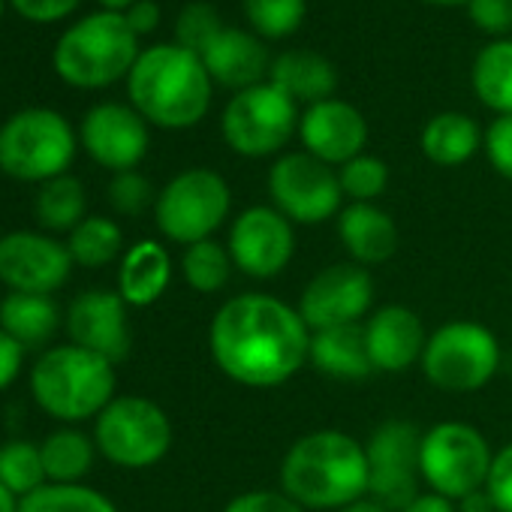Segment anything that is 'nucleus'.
Listing matches in <instances>:
<instances>
[{
	"instance_id": "f257e3e1",
	"label": "nucleus",
	"mask_w": 512,
	"mask_h": 512,
	"mask_svg": "<svg viewBox=\"0 0 512 512\" xmlns=\"http://www.w3.org/2000/svg\"><path fill=\"white\" fill-rule=\"evenodd\" d=\"M208 347L217 368L253 389L287 383L311 356V329L281 299L247 293L229 299L211 320Z\"/></svg>"
},
{
	"instance_id": "f03ea898",
	"label": "nucleus",
	"mask_w": 512,
	"mask_h": 512,
	"mask_svg": "<svg viewBox=\"0 0 512 512\" xmlns=\"http://www.w3.org/2000/svg\"><path fill=\"white\" fill-rule=\"evenodd\" d=\"M133 109L163 130H187L208 115L214 82L199 55L160 43L139 55L127 76Z\"/></svg>"
},
{
	"instance_id": "7ed1b4c3",
	"label": "nucleus",
	"mask_w": 512,
	"mask_h": 512,
	"mask_svg": "<svg viewBox=\"0 0 512 512\" xmlns=\"http://www.w3.org/2000/svg\"><path fill=\"white\" fill-rule=\"evenodd\" d=\"M281 485L299 506L344 509L368 491L365 446L344 431L305 434L284 455Z\"/></svg>"
},
{
	"instance_id": "20e7f679",
	"label": "nucleus",
	"mask_w": 512,
	"mask_h": 512,
	"mask_svg": "<svg viewBox=\"0 0 512 512\" xmlns=\"http://www.w3.org/2000/svg\"><path fill=\"white\" fill-rule=\"evenodd\" d=\"M139 37L124 13H91L79 19L52 52L55 73L73 88H106L130 76L139 61Z\"/></svg>"
},
{
	"instance_id": "39448f33",
	"label": "nucleus",
	"mask_w": 512,
	"mask_h": 512,
	"mask_svg": "<svg viewBox=\"0 0 512 512\" xmlns=\"http://www.w3.org/2000/svg\"><path fill=\"white\" fill-rule=\"evenodd\" d=\"M34 398L55 419H88L112 404L115 368L85 347H55L31 371Z\"/></svg>"
},
{
	"instance_id": "423d86ee",
	"label": "nucleus",
	"mask_w": 512,
	"mask_h": 512,
	"mask_svg": "<svg viewBox=\"0 0 512 512\" xmlns=\"http://www.w3.org/2000/svg\"><path fill=\"white\" fill-rule=\"evenodd\" d=\"M73 154L76 136L55 109H25L0 127V169L19 181H52Z\"/></svg>"
},
{
	"instance_id": "0eeeda50",
	"label": "nucleus",
	"mask_w": 512,
	"mask_h": 512,
	"mask_svg": "<svg viewBox=\"0 0 512 512\" xmlns=\"http://www.w3.org/2000/svg\"><path fill=\"white\" fill-rule=\"evenodd\" d=\"M299 106L272 82L232 94L220 130L226 145L241 157H272L299 133Z\"/></svg>"
},
{
	"instance_id": "6e6552de",
	"label": "nucleus",
	"mask_w": 512,
	"mask_h": 512,
	"mask_svg": "<svg viewBox=\"0 0 512 512\" xmlns=\"http://www.w3.org/2000/svg\"><path fill=\"white\" fill-rule=\"evenodd\" d=\"M491 461L494 455L473 425L440 422L422 434L419 473L437 494L449 500H461L464 494L485 488Z\"/></svg>"
},
{
	"instance_id": "1a4fd4ad",
	"label": "nucleus",
	"mask_w": 512,
	"mask_h": 512,
	"mask_svg": "<svg viewBox=\"0 0 512 512\" xmlns=\"http://www.w3.org/2000/svg\"><path fill=\"white\" fill-rule=\"evenodd\" d=\"M500 365L497 338L479 323H446L440 326L422 353L425 377L443 392H476Z\"/></svg>"
},
{
	"instance_id": "9d476101",
	"label": "nucleus",
	"mask_w": 512,
	"mask_h": 512,
	"mask_svg": "<svg viewBox=\"0 0 512 512\" xmlns=\"http://www.w3.org/2000/svg\"><path fill=\"white\" fill-rule=\"evenodd\" d=\"M229 202V184L214 169H187L163 187L154 214L166 238L190 247L211 238L226 220Z\"/></svg>"
},
{
	"instance_id": "9b49d317",
	"label": "nucleus",
	"mask_w": 512,
	"mask_h": 512,
	"mask_svg": "<svg viewBox=\"0 0 512 512\" xmlns=\"http://www.w3.org/2000/svg\"><path fill=\"white\" fill-rule=\"evenodd\" d=\"M97 443L118 467H151L169 452L172 425L148 398H115L97 419Z\"/></svg>"
},
{
	"instance_id": "f8f14e48",
	"label": "nucleus",
	"mask_w": 512,
	"mask_h": 512,
	"mask_svg": "<svg viewBox=\"0 0 512 512\" xmlns=\"http://www.w3.org/2000/svg\"><path fill=\"white\" fill-rule=\"evenodd\" d=\"M269 193L275 208L290 223H323L341 211V178L338 172L311 157L308 151L284 154L269 172Z\"/></svg>"
},
{
	"instance_id": "ddd939ff",
	"label": "nucleus",
	"mask_w": 512,
	"mask_h": 512,
	"mask_svg": "<svg viewBox=\"0 0 512 512\" xmlns=\"http://www.w3.org/2000/svg\"><path fill=\"white\" fill-rule=\"evenodd\" d=\"M419 446L422 431L407 419H389L383 422L368 446V494L383 509L401 512L407 503L419 497Z\"/></svg>"
},
{
	"instance_id": "4468645a",
	"label": "nucleus",
	"mask_w": 512,
	"mask_h": 512,
	"mask_svg": "<svg viewBox=\"0 0 512 512\" xmlns=\"http://www.w3.org/2000/svg\"><path fill=\"white\" fill-rule=\"evenodd\" d=\"M296 253L293 223L269 205H253L241 211L229 229L232 266L250 278H278Z\"/></svg>"
},
{
	"instance_id": "2eb2a0df",
	"label": "nucleus",
	"mask_w": 512,
	"mask_h": 512,
	"mask_svg": "<svg viewBox=\"0 0 512 512\" xmlns=\"http://www.w3.org/2000/svg\"><path fill=\"white\" fill-rule=\"evenodd\" d=\"M374 299V281L371 275L356 263H338L323 269L311 278L299 299V314L311 332L353 326Z\"/></svg>"
},
{
	"instance_id": "dca6fc26",
	"label": "nucleus",
	"mask_w": 512,
	"mask_h": 512,
	"mask_svg": "<svg viewBox=\"0 0 512 512\" xmlns=\"http://www.w3.org/2000/svg\"><path fill=\"white\" fill-rule=\"evenodd\" d=\"M70 250L37 232H13L0 238V281L16 293L49 296L70 278Z\"/></svg>"
},
{
	"instance_id": "f3484780",
	"label": "nucleus",
	"mask_w": 512,
	"mask_h": 512,
	"mask_svg": "<svg viewBox=\"0 0 512 512\" xmlns=\"http://www.w3.org/2000/svg\"><path fill=\"white\" fill-rule=\"evenodd\" d=\"M82 142L100 166L130 172L148 154L151 136L148 121L133 106L100 103L82 121Z\"/></svg>"
},
{
	"instance_id": "a211bd4d",
	"label": "nucleus",
	"mask_w": 512,
	"mask_h": 512,
	"mask_svg": "<svg viewBox=\"0 0 512 512\" xmlns=\"http://www.w3.org/2000/svg\"><path fill=\"white\" fill-rule=\"evenodd\" d=\"M299 139L305 151L329 166H344L353 157L365 154L368 145V121L347 100H323L302 112Z\"/></svg>"
},
{
	"instance_id": "6ab92c4d",
	"label": "nucleus",
	"mask_w": 512,
	"mask_h": 512,
	"mask_svg": "<svg viewBox=\"0 0 512 512\" xmlns=\"http://www.w3.org/2000/svg\"><path fill=\"white\" fill-rule=\"evenodd\" d=\"M67 329L76 347H85L112 365L121 362L130 353V329H127V311L124 299L106 290H94L79 296L70 305Z\"/></svg>"
},
{
	"instance_id": "aec40b11",
	"label": "nucleus",
	"mask_w": 512,
	"mask_h": 512,
	"mask_svg": "<svg viewBox=\"0 0 512 512\" xmlns=\"http://www.w3.org/2000/svg\"><path fill=\"white\" fill-rule=\"evenodd\" d=\"M202 64L214 85L232 88L235 94L253 85H263L272 73L266 40L241 28H223L217 40L202 52Z\"/></svg>"
},
{
	"instance_id": "412c9836",
	"label": "nucleus",
	"mask_w": 512,
	"mask_h": 512,
	"mask_svg": "<svg viewBox=\"0 0 512 512\" xmlns=\"http://www.w3.org/2000/svg\"><path fill=\"white\" fill-rule=\"evenodd\" d=\"M365 344H368V356H371L374 371L401 374L416 359H422L428 335L422 329V320L410 308L386 305L368 320Z\"/></svg>"
},
{
	"instance_id": "4be33fe9",
	"label": "nucleus",
	"mask_w": 512,
	"mask_h": 512,
	"mask_svg": "<svg viewBox=\"0 0 512 512\" xmlns=\"http://www.w3.org/2000/svg\"><path fill=\"white\" fill-rule=\"evenodd\" d=\"M338 235L359 266L386 263L398 250V226L374 202L347 205L338 217Z\"/></svg>"
},
{
	"instance_id": "5701e85b",
	"label": "nucleus",
	"mask_w": 512,
	"mask_h": 512,
	"mask_svg": "<svg viewBox=\"0 0 512 512\" xmlns=\"http://www.w3.org/2000/svg\"><path fill=\"white\" fill-rule=\"evenodd\" d=\"M269 82L275 88H281L296 106L299 103H323V100H332L335 97V88H338V70L335 64L320 55V52H311V49H293V52H284L272 61V73H269Z\"/></svg>"
},
{
	"instance_id": "b1692460",
	"label": "nucleus",
	"mask_w": 512,
	"mask_h": 512,
	"mask_svg": "<svg viewBox=\"0 0 512 512\" xmlns=\"http://www.w3.org/2000/svg\"><path fill=\"white\" fill-rule=\"evenodd\" d=\"M323 374L338 380H362L374 371L368 344H365V326H338L311 332V356H308Z\"/></svg>"
},
{
	"instance_id": "393cba45",
	"label": "nucleus",
	"mask_w": 512,
	"mask_h": 512,
	"mask_svg": "<svg viewBox=\"0 0 512 512\" xmlns=\"http://www.w3.org/2000/svg\"><path fill=\"white\" fill-rule=\"evenodd\" d=\"M172 278V266H169V253L157 244V241H139L121 266V299L145 308L154 305Z\"/></svg>"
},
{
	"instance_id": "a878e982",
	"label": "nucleus",
	"mask_w": 512,
	"mask_h": 512,
	"mask_svg": "<svg viewBox=\"0 0 512 512\" xmlns=\"http://www.w3.org/2000/svg\"><path fill=\"white\" fill-rule=\"evenodd\" d=\"M422 154L437 166H461L467 163L479 145L482 130L470 115L461 112H440L422 130Z\"/></svg>"
},
{
	"instance_id": "bb28decb",
	"label": "nucleus",
	"mask_w": 512,
	"mask_h": 512,
	"mask_svg": "<svg viewBox=\"0 0 512 512\" xmlns=\"http://www.w3.org/2000/svg\"><path fill=\"white\" fill-rule=\"evenodd\" d=\"M476 100L500 115H512V37L485 43L470 70Z\"/></svg>"
},
{
	"instance_id": "cd10ccee",
	"label": "nucleus",
	"mask_w": 512,
	"mask_h": 512,
	"mask_svg": "<svg viewBox=\"0 0 512 512\" xmlns=\"http://www.w3.org/2000/svg\"><path fill=\"white\" fill-rule=\"evenodd\" d=\"M0 329L25 350L46 344L58 329V308L49 296L13 293L0 305Z\"/></svg>"
},
{
	"instance_id": "c85d7f7f",
	"label": "nucleus",
	"mask_w": 512,
	"mask_h": 512,
	"mask_svg": "<svg viewBox=\"0 0 512 512\" xmlns=\"http://www.w3.org/2000/svg\"><path fill=\"white\" fill-rule=\"evenodd\" d=\"M250 31L260 40L293 37L308 16V0H241Z\"/></svg>"
},
{
	"instance_id": "c756f323",
	"label": "nucleus",
	"mask_w": 512,
	"mask_h": 512,
	"mask_svg": "<svg viewBox=\"0 0 512 512\" xmlns=\"http://www.w3.org/2000/svg\"><path fill=\"white\" fill-rule=\"evenodd\" d=\"M37 217L49 229H76L85 220V190L79 178L58 175L37 196Z\"/></svg>"
},
{
	"instance_id": "7c9ffc66",
	"label": "nucleus",
	"mask_w": 512,
	"mask_h": 512,
	"mask_svg": "<svg viewBox=\"0 0 512 512\" xmlns=\"http://www.w3.org/2000/svg\"><path fill=\"white\" fill-rule=\"evenodd\" d=\"M40 455H43L46 476H52L55 482L67 485V482L82 479L91 470L94 446H91V440L82 431H55L43 443Z\"/></svg>"
},
{
	"instance_id": "2f4dec72",
	"label": "nucleus",
	"mask_w": 512,
	"mask_h": 512,
	"mask_svg": "<svg viewBox=\"0 0 512 512\" xmlns=\"http://www.w3.org/2000/svg\"><path fill=\"white\" fill-rule=\"evenodd\" d=\"M67 250L76 263H82L88 269H100L118 256L121 229H118V223H112L106 217H88L73 229Z\"/></svg>"
},
{
	"instance_id": "473e14b6",
	"label": "nucleus",
	"mask_w": 512,
	"mask_h": 512,
	"mask_svg": "<svg viewBox=\"0 0 512 512\" xmlns=\"http://www.w3.org/2000/svg\"><path fill=\"white\" fill-rule=\"evenodd\" d=\"M181 269H184L187 284L196 293H217L229 281L232 256L214 238H205V241H196V244L187 247L184 260H181Z\"/></svg>"
},
{
	"instance_id": "72a5a7b5",
	"label": "nucleus",
	"mask_w": 512,
	"mask_h": 512,
	"mask_svg": "<svg viewBox=\"0 0 512 512\" xmlns=\"http://www.w3.org/2000/svg\"><path fill=\"white\" fill-rule=\"evenodd\" d=\"M19 512H118L112 500L82 485H43L19 503Z\"/></svg>"
},
{
	"instance_id": "f704fd0d",
	"label": "nucleus",
	"mask_w": 512,
	"mask_h": 512,
	"mask_svg": "<svg viewBox=\"0 0 512 512\" xmlns=\"http://www.w3.org/2000/svg\"><path fill=\"white\" fill-rule=\"evenodd\" d=\"M43 479H46V467L37 446L16 440L0 449V485H7L13 494L28 497L43 488Z\"/></svg>"
},
{
	"instance_id": "c9c22d12",
	"label": "nucleus",
	"mask_w": 512,
	"mask_h": 512,
	"mask_svg": "<svg viewBox=\"0 0 512 512\" xmlns=\"http://www.w3.org/2000/svg\"><path fill=\"white\" fill-rule=\"evenodd\" d=\"M223 28L226 25L220 22L217 7L205 4V0H193V4H187L175 19V43L202 58V52L217 40Z\"/></svg>"
},
{
	"instance_id": "e433bc0d",
	"label": "nucleus",
	"mask_w": 512,
	"mask_h": 512,
	"mask_svg": "<svg viewBox=\"0 0 512 512\" xmlns=\"http://www.w3.org/2000/svg\"><path fill=\"white\" fill-rule=\"evenodd\" d=\"M338 178L344 196H350L353 202H374L389 187V166L380 157L359 154L341 166Z\"/></svg>"
},
{
	"instance_id": "4c0bfd02",
	"label": "nucleus",
	"mask_w": 512,
	"mask_h": 512,
	"mask_svg": "<svg viewBox=\"0 0 512 512\" xmlns=\"http://www.w3.org/2000/svg\"><path fill=\"white\" fill-rule=\"evenodd\" d=\"M154 199L151 181L139 172H118L109 184V202L121 214H142Z\"/></svg>"
},
{
	"instance_id": "58836bf2",
	"label": "nucleus",
	"mask_w": 512,
	"mask_h": 512,
	"mask_svg": "<svg viewBox=\"0 0 512 512\" xmlns=\"http://www.w3.org/2000/svg\"><path fill=\"white\" fill-rule=\"evenodd\" d=\"M467 16L476 31L503 40L512 34V0H470Z\"/></svg>"
},
{
	"instance_id": "ea45409f",
	"label": "nucleus",
	"mask_w": 512,
	"mask_h": 512,
	"mask_svg": "<svg viewBox=\"0 0 512 512\" xmlns=\"http://www.w3.org/2000/svg\"><path fill=\"white\" fill-rule=\"evenodd\" d=\"M485 154L497 175L512 181V115L494 118V124L485 133Z\"/></svg>"
},
{
	"instance_id": "a19ab883",
	"label": "nucleus",
	"mask_w": 512,
	"mask_h": 512,
	"mask_svg": "<svg viewBox=\"0 0 512 512\" xmlns=\"http://www.w3.org/2000/svg\"><path fill=\"white\" fill-rule=\"evenodd\" d=\"M223 512H305L284 491H247L226 503Z\"/></svg>"
},
{
	"instance_id": "79ce46f5",
	"label": "nucleus",
	"mask_w": 512,
	"mask_h": 512,
	"mask_svg": "<svg viewBox=\"0 0 512 512\" xmlns=\"http://www.w3.org/2000/svg\"><path fill=\"white\" fill-rule=\"evenodd\" d=\"M485 488H488L497 512H512V443L494 455Z\"/></svg>"
},
{
	"instance_id": "37998d69",
	"label": "nucleus",
	"mask_w": 512,
	"mask_h": 512,
	"mask_svg": "<svg viewBox=\"0 0 512 512\" xmlns=\"http://www.w3.org/2000/svg\"><path fill=\"white\" fill-rule=\"evenodd\" d=\"M16 7V13L28 22H37V25H52V22H61L67 19L82 0H10Z\"/></svg>"
},
{
	"instance_id": "c03bdc74",
	"label": "nucleus",
	"mask_w": 512,
	"mask_h": 512,
	"mask_svg": "<svg viewBox=\"0 0 512 512\" xmlns=\"http://www.w3.org/2000/svg\"><path fill=\"white\" fill-rule=\"evenodd\" d=\"M160 7L154 4V0H136V4L124 13L127 25L133 28L136 37H145V34H154L160 28Z\"/></svg>"
},
{
	"instance_id": "a18cd8bd",
	"label": "nucleus",
	"mask_w": 512,
	"mask_h": 512,
	"mask_svg": "<svg viewBox=\"0 0 512 512\" xmlns=\"http://www.w3.org/2000/svg\"><path fill=\"white\" fill-rule=\"evenodd\" d=\"M22 350L25 347L19 341H13L4 329H0V389H7L16 380V374L22 368Z\"/></svg>"
},
{
	"instance_id": "49530a36",
	"label": "nucleus",
	"mask_w": 512,
	"mask_h": 512,
	"mask_svg": "<svg viewBox=\"0 0 512 512\" xmlns=\"http://www.w3.org/2000/svg\"><path fill=\"white\" fill-rule=\"evenodd\" d=\"M401 512H458V509L452 506L449 497L431 491V494H419V497H416L413 503H407Z\"/></svg>"
},
{
	"instance_id": "de8ad7c7",
	"label": "nucleus",
	"mask_w": 512,
	"mask_h": 512,
	"mask_svg": "<svg viewBox=\"0 0 512 512\" xmlns=\"http://www.w3.org/2000/svg\"><path fill=\"white\" fill-rule=\"evenodd\" d=\"M458 512H497V509H494V500H491L488 488H479V491H470V494L461 497Z\"/></svg>"
},
{
	"instance_id": "09e8293b",
	"label": "nucleus",
	"mask_w": 512,
	"mask_h": 512,
	"mask_svg": "<svg viewBox=\"0 0 512 512\" xmlns=\"http://www.w3.org/2000/svg\"><path fill=\"white\" fill-rule=\"evenodd\" d=\"M341 512H389V509H383L377 500H356V503H350V506H344Z\"/></svg>"
},
{
	"instance_id": "8fccbe9b",
	"label": "nucleus",
	"mask_w": 512,
	"mask_h": 512,
	"mask_svg": "<svg viewBox=\"0 0 512 512\" xmlns=\"http://www.w3.org/2000/svg\"><path fill=\"white\" fill-rule=\"evenodd\" d=\"M0 512H19V506H16V494H13L7 485H0Z\"/></svg>"
},
{
	"instance_id": "3c124183",
	"label": "nucleus",
	"mask_w": 512,
	"mask_h": 512,
	"mask_svg": "<svg viewBox=\"0 0 512 512\" xmlns=\"http://www.w3.org/2000/svg\"><path fill=\"white\" fill-rule=\"evenodd\" d=\"M97 4L103 7V10H109V13H127L136 0H97Z\"/></svg>"
},
{
	"instance_id": "603ef678",
	"label": "nucleus",
	"mask_w": 512,
	"mask_h": 512,
	"mask_svg": "<svg viewBox=\"0 0 512 512\" xmlns=\"http://www.w3.org/2000/svg\"><path fill=\"white\" fill-rule=\"evenodd\" d=\"M428 4H434V7H467L470 0H428Z\"/></svg>"
},
{
	"instance_id": "864d4df0",
	"label": "nucleus",
	"mask_w": 512,
	"mask_h": 512,
	"mask_svg": "<svg viewBox=\"0 0 512 512\" xmlns=\"http://www.w3.org/2000/svg\"><path fill=\"white\" fill-rule=\"evenodd\" d=\"M0 16H4V0H0Z\"/></svg>"
}]
</instances>
